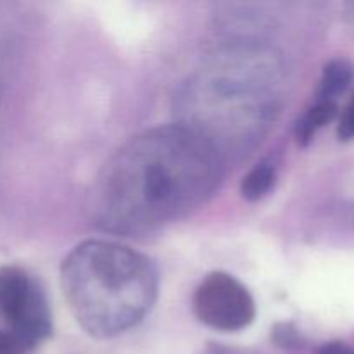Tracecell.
<instances>
[{"mask_svg":"<svg viewBox=\"0 0 354 354\" xmlns=\"http://www.w3.org/2000/svg\"><path fill=\"white\" fill-rule=\"evenodd\" d=\"M337 102H327V100H317L313 106L308 107L306 113L301 114L299 120L296 121V127H294L297 144H310L315 135L337 116Z\"/></svg>","mask_w":354,"mask_h":354,"instance_id":"obj_6","label":"cell"},{"mask_svg":"<svg viewBox=\"0 0 354 354\" xmlns=\"http://www.w3.org/2000/svg\"><path fill=\"white\" fill-rule=\"evenodd\" d=\"M194 315L213 330L237 332L256 317V303L248 287L225 272H213L197 286L192 297Z\"/></svg>","mask_w":354,"mask_h":354,"instance_id":"obj_4","label":"cell"},{"mask_svg":"<svg viewBox=\"0 0 354 354\" xmlns=\"http://www.w3.org/2000/svg\"><path fill=\"white\" fill-rule=\"evenodd\" d=\"M349 17H351V21H353V24H354V3H349Z\"/></svg>","mask_w":354,"mask_h":354,"instance_id":"obj_12","label":"cell"},{"mask_svg":"<svg viewBox=\"0 0 354 354\" xmlns=\"http://www.w3.org/2000/svg\"><path fill=\"white\" fill-rule=\"evenodd\" d=\"M24 349L7 330H0V354H23Z\"/></svg>","mask_w":354,"mask_h":354,"instance_id":"obj_10","label":"cell"},{"mask_svg":"<svg viewBox=\"0 0 354 354\" xmlns=\"http://www.w3.org/2000/svg\"><path fill=\"white\" fill-rule=\"evenodd\" d=\"M61 286L80 327L109 339L140 324L154 306L158 270L147 256L113 241H85L61 266Z\"/></svg>","mask_w":354,"mask_h":354,"instance_id":"obj_2","label":"cell"},{"mask_svg":"<svg viewBox=\"0 0 354 354\" xmlns=\"http://www.w3.org/2000/svg\"><path fill=\"white\" fill-rule=\"evenodd\" d=\"M273 341L282 348H296L299 346L301 337L292 324H279L273 328Z\"/></svg>","mask_w":354,"mask_h":354,"instance_id":"obj_8","label":"cell"},{"mask_svg":"<svg viewBox=\"0 0 354 354\" xmlns=\"http://www.w3.org/2000/svg\"><path fill=\"white\" fill-rule=\"evenodd\" d=\"M337 135L341 140H354V95L349 100L348 106L344 107L339 120Z\"/></svg>","mask_w":354,"mask_h":354,"instance_id":"obj_9","label":"cell"},{"mask_svg":"<svg viewBox=\"0 0 354 354\" xmlns=\"http://www.w3.org/2000/svg\"><path fill=\"white\" fill-rule=\"evenodd\" d=\"M0 320L23 349L35 348L52 334L44 290L16 266H0Z\"/></svg>","mask_w":354,"mask_h":354,"instance_id":"obj_3","label":"cell"},{"mask_svg":"<svg viewBox=\"0 0 354 354\" xmlns=\"http://www.w3.org/2000/svg\"><path fill=\"white\" fill-rule=\"evenodd\" d=\"M277 182V171L272 165H256L248 175L244 176L241 183V194L245 201H254L263 199L265 196H268L270 190L275 187Z\"/></svg>","mask_w":354,"mask_h":354,"instance_id":"obj_7","label":"cell"},{"mask_svg":"<svg viewBox=\"0 0 354 354\" xmlns=\"http://www.w3.org/2000/svg\"><path fill=\"white\" fill-rule=\"evenodd\" d=\"M220 154L201 131L159 127L131 138L104 166L92 192L104 230L144 235L187 216L220 182Z\"/></svg>","mask_w":354,"mask_h":354,"instance_id":"obj_1","label":"cell"},{"mask_svg":"<svg viewBox=\"0 0 354 354\" xmlns=\"http://www.w3.org/2000/svg\"><path fill=\"white\" fill-rule=\"evenodd\" d=\"M317 354H354V348H349L344 342H327Z\"/></svg>","mask_w":354,"mask_h":354,"instance_id":"obj_11","label":"cell"},{"mask_svg":"<svg viewBox=\"0 0 354 354\" xmlns=\"http://www.w3.org/2000/svg\"><path fill=\"white\" fill-rule=\"evenodd\" d=\"M354 80V66L348 59H332L322 73L317 100L337 102L339 97L349 88Z\"/></svg>","mask_w":354,"mask_h":354,"instance_id":"obj_5","label":"cell"}]
</instances>
